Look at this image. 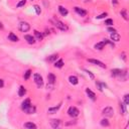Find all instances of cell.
Listing matches in <instances>:
<instances>
[{
	"label": "cell",
	"mask_w": 129,
	"mask_h": 129,
	"mask_svg": "<svg viewBox=\"0 0 129 129\" xmlns=\"http://www.w3.org/2000/svg\"><path fill=\"white\" fill-rule=\"evenodd\" d=\"M86 72H87V73H88V75L90 76V78H91V79H94V78H95V76H94L92 73H91L90 71H87V70H86Z\"/></svg>",
	"instance_id": "37"
},
{
	"label": "cell",
	"mask_w": 129,
	"mask_h": 129,
	"mask_svg": "<svg viewBox=\"0 0 129 129\" xmlns=\"http://www.w3.org/2000/svg\"><path fill=\"white\" fill-rule=\"evenodd\" d=\"M69 81H70V83L72 85H77L78 83H79V80H78V78L76 77V76H70L69 77Z\"/></svg>",
	"instance_id": "16"
},
{
	"label": "cell",
	"mask_w": 129,
	"mask_h": 129,
	"mask_svg": "<svg viewBox=\"0 0 129 129\" xmlns=\"http://www.w3.org/2000/svg\"><path fill=\"white\" fill-rule=\"evenodd\" d=\"M33 8H34V10H35V12H36V14L37 15H39L40 13H41V9H40V6L39 5H33Z\"/></svg>",
	"instance_id": "27"
},
{
	"label": "cell",
	"mask_w": 129,
	"mask_h": 129,
	"mask_svg": "<svg viewBox=\"0 0 129 129\" xmlns=\"http://www.w3.org/2000/svg\"><path fill=\"white\" fill-rule=\"evenodd\" d=\"M34 111H35V108H34V107H32V106H30V107H29L28 109H26V110H25V112L27 113V114H33V113H34Z\"/></svg>",
	"instance_id": "26"
},
{
	"label": "cell",
	"mask_w": 129,
	"mask_h": 129,
	"mask_svg": "<svg viewBox=\"0 0 129 129\" xmlns=\"http://www.w3.org/2000/svg\"><path fill=\"white\" fill-rule=\"evenodd\" d=\"M18 28H19V30L21 32H27L30 29V25H29L28 22L21 21V22H19V24H18Z\"/></svg>",
	"instance_id": "2"
},
{
	"label": "cell",
	"mask_w": 129,
	"mask_h": 129,
	"mask_svg": "<svg viewBox=\"0 0 129 129\" xmlns=\"http://www.w3.org/2000/svg\"><path fill=\"white\" fill-rule=\"evenodd\" d=\"M79 113H80L79 110L76 107H73V106L70 107L69 110H68V114H69V116H71V117H77L79 115Z\"/></svg>",
	"instance_id": "5"
},
{
	"label": "cell",
	"mask_w": 129,
	"mask_h": 129,
	"mask_svg": "<svg viewBox=\"0 0 129 129\" xmlns=\"http://www.w3.org/2000/svg\"><path fill=\"white\" fill-rule=\"evenodd\" d=\"M111 1H112V3H113V4H118V1H117V0H111Z\"/></svg>",
	"instance_id": "39"
},
{
	"label": "cell",
	"mask_w": 129,
	"mask_h": 129,
	"mask_svg": "<svg viewBox=\"0 0 129 129\" xmlns=\"http://www.w3.org/2000/svg\"><path fill=\"white\" fill-rule=\"evenodd\" d=\"M34 36H35V39H37V40H43V33L41 32H39V31H37V30H34Z\"/></svg>",
	"instance_id": "23"
},
{
	"label": "cell",
	"mask_w": 129,
	"mask_h": 129,
	"mask_svg": "<svg viewBox=\"0 0 129 129\" xmlns=\"http://www.w3.org/2000/svg\"><path fill=\"white\" fill-rule=\"evenodd\" d=\"M102 114L106 117H113V115H114V110H113V108H111V107H106L103 109Z\"/></svg>",
	"instance_id": "4"
},
{
	"label": "cell",
	"mask_w": 129,
	"mask_h": 129,
	"mask_svg": "<svg viewBox=\"0 0 129 129\" xmlns=\"http://www.w3.org/2000/svg\"><path fill=\"white\" fill-rule=\"evenodd\" d=\"M60 108V105H58L56 107H52V108H48V113L50 114H55V113L58 111V110Z\"/></svg>",
	"instance_id": "21"
},
{
	"label": "cell",
	"mask_w": 129,
	"mask_h": 129,
	"mask_svg": "<svg viewBox=\"0 0 129 129\" xmlns=\"http://www.w3.org/2000/svg\"><path fill=\"white\" fill-rule=\"evenodd\" d=\"M106 44H107V43H106V41H105V39H104L103 41H100V43H96V44H95V47H94L96 48V50L102 51V50H103V48H104V47H105Z\"/></svg>",
	"instance_id": "10"
},
{
	"label": "cell",
	"mask_w": 129,
	"mask_h": 129,
	"mask_svg": "<svg viewBox=\"0 0 129 129\" xmlns=\"http://www.w3.org/2000/svg\"><path fill=\"white\" fill-rule=\"evenodd\" d=\"M107 30H108L109 32H111V33H113V32H117V30H116L115 28H113V27H108Z\"/></svg>",
	"instance_id": "35"
},
{
	"label": "cell",
	"mask_w": 129,
	"mask_h": 129,
	"mask_svg": "<svg viewBox=\"0 0 129 129\" xmlns=\"http://www.w3.org/2000/svg\"><path fill=\"white\" fill-rule=\"evenodd\" d=\"M60 120H56V119H52L51 121V126L52 128H58L60 127Z\"/></svg>",
	"instance_id": "15"
},
{
	"label": "cell",
	"mask_w": 129,
	"mask_h": 129,
	"mask_svg": "<svg viewBox=\"0 0 129 129\" xmlns=\"http://www.w3.org/2000/svg\"><path fill=\"white\" fill-rule=\"evenodd\" d=\"M86 93H87V95L89 96V98H90L91 100H93V101L96 100V95H95V93L93 92V91H91L89 88L86 89Z\"/></svg>",
	"instance_id": "11"
},
{
	"label": "cell",
	"mask_w": 129,
	"mask_h": 129,
	"mask_svg": "<svg viewBox=\"0 0 129 129\" xmlns=\"http://www.w3.org/2000/svg\"><path fill=\"white\" fill-rule=\"evenodd\" d=\"M58 54H55V55H52L51 56H48V59H47V60L48 62H55V60H56V59H58Z\"/></svg>",
	"instance_id": "24"
},
{
	"label": "cell",
	"mask_w": 129,
	"mask_h": 129,
	"mask_svg": "<svg viewBox=\"0 0 129 129\" xmlns=\"http://www.w3.org/2000/svg\"><path fill=\"white\" fill-rule=\"evenodd\" d=\"M24 39L27 41L29 44H33V43H35V37L32 36V35H30V34H26V35H24Z\"/></svg>",
	"instance_id": "8"
},
{
	"label": "cell",
	"mask_w": 129,
	"mask_h": 129,
	"mask_svg": "<svg viewBox=\"0 0 129 129\" xmlns=\"http://www.w3.org/2000/svg\"><path fill=\"white\" fill-rule=\"evenodd\" d=\"M47 81H48V84H55V82H56V76L54 74H48L47 75Z\"/></svg>",
	"instance_id": "12"
},
{
	"label": "cell",
	"mask_w": 129,
	"mask_h": 129,
	"mask_svg": "<svg viewBox=\"0 0 129 129\" xmlns=\"http://www.w3.org/2000/svg\"><path fill=\"white\" fill-rule=\"evenodd\" d=\"M126 106H127V105L125 104L124 102H122V103H121V106H120V107H121V110H122V114H123V115H125V114H126V113H127Z\"/></svg>",
	"instance_id": "25"
},
{
	"label": "cell",
	"mask_w": 129,
	"mask_h": 129,
	"mask_svg": "<svg viewBox=\"0 0 129 129\" xmlns=\"http://www.w3.org/2000/svg\"><path fill=\"white\" fill-rule=\"evenodd\" d=\"M88 62L91 63V64H96V66H98V67L103 68V69H106V64H103L102 62H100V60H95V59H88Z\"/></svg>",
	"instance_id": "6"
},
{
	"label": "cell",
	"mask_w": 129,
	"mask_h": 129,
	"mask_svg": "<svg viewBox=\"0 0 129 129\" xmlns=\"http://www.w3.org/2000/svg\"><path fill=\"white\" fill-rule=\"evenodd\" d=\"M111 39L113 40V41H119L120 40V34L118 32H113V33H111Z\"/></svg>",
	"instance_id": "17"
},
{
	"label": "cell",
	"mask_w": 129,
	"mask_h": 129,
	"mask_svg": "<svg viewBox=\"0 0 129 129\" xmlns=\"http://www.w3.org/2000/svg\"><path fill=\"white\" fill-rule=\"evenodd\" d=\"M25 3H26V0H21V1H19L16 4V7H17V8H20V7L25 5Z\"/></svg>",
	"instance_id": "29"
},
{
	"label": "cell",
	"mask_w": 129,
	"mask_h": 129,
	"mask_svg": "<svg viewBox=\"0 0 129 129\" xmlns=\"http://www.w3.org/2000/svg\"><path fill=\"white\" fill-rule=\"evenodd\" d=\"M64 67V60L60 59L59 60H56V63H55V68H58V69H60V68H63Z\"/></svg>",
	"instance_id": "19"
},
{
	"label": "cell",
	"mask_w": 129,
	"mask_h": 129,
	"mask_svg": "<svg viewBox=\"0 0 129 129\" xmlns=\"http://www.w3.org/2000/svg\"><path fill=\"white\" fill-rule=\"evenodd\" d=\"M75 11L80 15V16H86L87 15V11L85 9H83V8H80V7H78V6L75 7Z\"/></svg>",
	"instance_id": "9"
},
{
	"label": "cell",
	"mask_w": 129,
	"mask_h": 129,
	"mask_svg": "<svg viewBox=\"0 0 129 129\" xmlns=\"http://www.w3.org/2000/svg\"><path fill=\"white\" fill-rule=\"evenodd\" d=\"M30 76H31V70H27L24 73V80H28Z\"/></svg>",
	"instance_id": "28"
},
{
	"label": "cell",
	"mask_w": 129,
	"mask_h": 129,
	"mask_svg": "<svg viewBox=\"0 0 129 129\" xmlns=\"http://www.w3.org/2000/svg\"><path fill=\"white\" fill-rule=\"evenodd\" d=\"M0 28H2V23H1V22H0Z\"/></svg>",
	"instance_id": "40"
},
{
	"label": "cell",
	"mask_w": 129,
	"mask_h": 129,
	"mask_svg": "<svg viewBox=\"0 0 129 129\" xmlns=\"http://www.w3.org/2000/svg\"><path fill=\"white\" fill-rule=\"evenodd\" d=\"M30 106H31V103H30V99H25L23 102H22V104H21V109L23 110V111H25L26 109H28Z\"/></svg>",
	"instance_id": "7"
},
{
	"label": "cell",
	"mask_w": 129,
	"mask_h": 129,
	"mask_svg": "<svg viewBox=\"0 0 129 129\" xmlns=\"http://www.w3.org/2000/svg\"><path fill=\"white\" fill-rule=\"evenodd\" d=\"M3 86H4V82H3V80L0 79V88H3Z\"/></svg>",
	"instance_id": "38"
},
{
	"label": "cell",
	"mask_w": 129,
	"mask_h": 129,
	"mask_svg": "<svg viewBox=\"0 0 129 129\" xmlns=\"http://www.w3.org/2000/svg\"><path fill=\"white\" fill-rule=\"evenodd\" d=\"M25 93H26L25 88H24L23 86H20L19 89H18V96H19V97H23L24 95H25Z\"/></svg>",
	"instance_id": "18"
},
{
	"label": "cell",
	"mask_w": 129,
	"mask_h": 129,
	"mask_svg": "<svg viewBox=\"0 0 129 129\" xmlns=\"http://www.w3.org/2000/svg\"><path fill=\"white\" fill-rule=\"evenodd\" d=\"M24 127L25 128H28V129H35L36 128V125L32 122H26L24 124Z\"/></svg>",
	"instance_id": "22"
},
{
	"label": "cell",
	"mask_w": 129,
	"mask_h": 129,
	"mask_svg": "<svg viewBox=\"0 0 129 129\" xmlns=\"http://www.w3.org/2000/svg\"><path fill=\"white\" fill-rule=\"evenodd\" d=\"M96 86L98 87V89H99L100 92H102V91H103V89H102V87H101V85H100L99 82H96Z\"/></svg>",
	"instance_id": "36"
},
{
	"label": "cell",
	"mask_w": 129,
	"mask_h": 129,
	"mask_svg": "<svg viewBox=\"0 0 129 129\" xmlns=\"http://www.w3.org/2000/svg\"><path fill=\"white\" fill-rule=\"evenodd\" d=\"M101 125H102V126H109V121L107 119L101 120Z\"/></svg>",
	"instance_id": "32"
},
{
	"label": "cell",
	"mask_w": 129,
	"mask_h": 129,
	"mask_svg": "<svg viewBox=\"0 0 129 129\" xmlns=\"http://www.w3.org/2000/svg\"><path fill=\"white\" fill-rule=\"evenodd\" d=\"M111 75L113 76V77H121V75H122V71L119 70V69H114L111 71Z\"/></svg>",
	"instance_id": "14"
},
{
	"label": "cell",
	"mask_w": 129,
	"mask_h": 129,
	"mask_svg": "<svg viewBox=\"0 0 129 129\" xmlns=\"http://www.w3.org/2000/svg\"><path fill=\"white\" fill-rule=\"evenodd\" d=\"M107 15H108V14L105 12V13H102V14H100L99 16H97L96 18H97V19H102V18H104L105 16H107Z\"/></svg>",
	"instance_id": "34"
},
{
	"label": "cell",
	"mask_w": 129,
	"mask_h": 129,
	"mask_svg": "<svg viewBox=\"0 0 129 129\" xmlns=\"http://www.w3.org/2000/svg\"><path fill=\"white\" fill-rule=\"evenodd\" d=\"M59 11H60V13L62 14L63 16H67L68 13H69V11H68V9H67V8H64V7L62 6V5H60V6H59Z\"/></svg>",
	"instance_id": "13"
},
{
	"label": "cell",
	"mask_w": 129,
	"mask_h": 129,
	"mask_svg": "<svg viewBox=\"0 0 129 129\" xmlns=\"http://www.w3.org/2000/svg\"><path fill=\"white\" fill-rule=\"evenodd\" d=\"M51 22L56 26V28L63 30V31H64V30H68V26L64 24V22H62V21H60V20H58V19H52Z\"/></svg>",
	"instance_id": "1"
},
{
	"label": "cell",
	"mask_w": 129,
	"mask_h": 129,
	"mask_svg": "<svg viewBox=\"0 0 129 129\" xmlns=\"http://www.w3.org/2000/svg\"><path fill=\"white\" fill-rule=\"evenodd\" d=\"M8 39H9V40H11V41H18V37L16 36V34H14L13 32H10L9 34H8Z\"/></svg>",
	"instance_id": "20"
},
{
	"label": "cell",
	"mask_w": 129,
	"mask_h": 129,
	"mask_svg": "<svg viewBox=\"0 0 129 129\" xmlns=\"http://www.w3.org/2000/svg\"><path fill=\"white\" fill-rule=\"evenodd\" d=\"M113 19H111V18H108V19H106L105 20V24L106 25H108V26H111V25H113Z\"/></svg>",
	"instance_id": "31"
},
{
	"label": "cell",
	"mask_w": 129,
	"mask_h": 129,
	"mask_svg": "<svg viewBox=\"0 0 129 129\" xmlns=\"http://www.w3.org/2000/svg\"><path fill=\"white\" fill-rule=\"evenodd\" d=\"M121 15H122V17L124 18V19L125 20H127L128 19V16H127V12H126V10H125V9H123V10H121Z\"/></svg>",
	"instance_id": "30"
},
{
	"label": "cell",
	"mask_w": 129,
	"mask_h": 129,
	"mask_svg": "<svg viewBox=\"0 0 129 129\" xmlns=\"http://www.w3.org/2000/svg\"><path fill=\"white\" fill-rule=\"evenodd\" d=\"M33 79H34V83L36 84V86L39 87V88L43 87V77H41L39 74H34V76H33Z\"/></svg>",
	"instance_id": "3"
},
{
	"label": "cell",
	"mask_w": 129,
	"mask_h": 129,
	"mask_svg": "<svg viewBox=\"0 0 129 129\" xmlns=\"http://www.w3.org/2000/svg\"><path fill=\"white\" fill-rule=\"evenodd\" d=\"M124 103L126 104V105L129 104V95H128V94H126V95L124 96Z\"/></svg>",
	"instance_id": "33"
}]
</instances>
